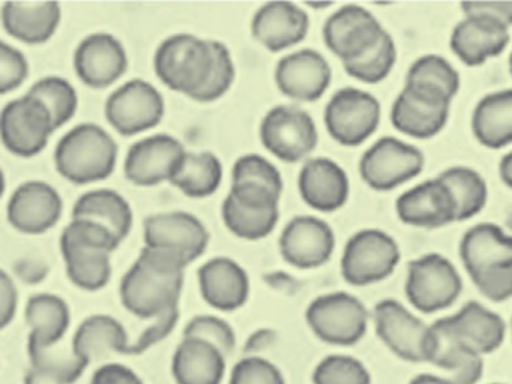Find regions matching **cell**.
Masks as SVG:
<instances>
[{
  "mask_svg": "<svg viewBox=\"0 0 512 384\" xmlns=\"http://www.w3.org/2000/svg\"><path fill=\"white\" fill-rule=\"evenodd\" d=\"M166 102L160 90L142 78L127 81L107 98V122L124 137L151 131L160 125Z\"/></svg>",
  "mask_w": 512,
  "mask_h": 384,
  "instance_id": "12",
  "label": "cell"
},
{
  "mask_svg": "<svg viewBox=\"0 0 512 384\" xmlns=\"http://www.w3.org/2000/svg\"><path fill=\"white\" fill-rule=\"evenodd\" d=\"M308 6H310V8H329V6H332V3H323V5H316V3H308Z\"/></svg>",
  "mask_w": 512,
  "mask_h": 384,
  "instance_id": "56",
  "label": "cell"
},
{
  "mask_svg": "<svg viewBox=\"0 0 512 384\" xmlns=\"http://www.w3.org/2000/svg\"><path fill=\"white\" fill-rule=\"evenodd\" d=\"M118 144L97 123H80L59 140L55 149L58 173L76 185H89L112 176Z\"/></svg>",
  "mask_w": 512,
  "mask_h": 384,
  "instance_id": "2",
  "label": "cell"
},
{
  "mask_svg": "<svg viewBox=\"0 0 512 384\" xmlns=\"http://www.w3.org/2000/svg\"><path fill=\"white\" fill-rule=\"evenodd\" d=\"M17 306H19V293L13 278L5 270L0 272V327L10 326L11 321L16 317Z\"/></svg>",
  "mask_w": 512,
  "mask_h": 384,
  "instance_id": "51",
  "label": "cell"
},
{
  "mask_svg": "<svg viewBox=\"0 0 512 384\" xmlns=\"http://www.w3.org/2000/svg\"><path fill=\"white\" fill-rule=\"evenodd\" d=\"M493 384H499V383H493Z\"/></svg>",
  "mask_w": 512,
  "mask_h": 384,
  "instance_id": "60",
  "label": "cell"
},
{
  "mask_svg": "<svg viewBox=\"0 0 512 384\" xmlns=\"http://www.w3.org/2000/svg\"><path fill=\"white\" fill-rule=\"evenodd\" d=\"M197 275L203 299L218 311H236L250 297L248 273L232 258H212L200 266Z\"/></svg>",
  "mask_w": 512,
  "mask_h": 384,
  "instance_id": "26",
  "label": "cell"
},
{
  "mask_svg": "<svg viewBox=\"0 0 512 384\" xmlns=\"http://www.w3.org/2000/svg\"><path fill=\"white\" fill-rule=\"evenodd\" d=\"M425 362L451 372L455 384H476L484 372L482 356L461 341L449 317L439 318L431 324Z\"/></svg>",
  "mask_w": 512,
  "mask_h": 384,
  "instance_id": "23",
  "label": "cell"
},
{
  "mask_svg": "<svg viewBox=\"0 0 512 384\" xmlns=\"http://www.w3.org/2000/svg\"><path fill=\"white\" fill-rule=\"evenodd\" d=\"M397 63V45L391 33L386 32L383 38L371 48L370 51L353 60L344 63L347 75L362 81V83L376 84L386 80Z\"/></svg>",
  "mask_w": 512,
  "mask_h": 384,
  "instance_id": "42",
  "label": "cell"
},
{
  "mask_svg": "<svg viewBox=\"0 0 512 384\" xmlns=\"http://www.w3.org/2000/svg\"><path fill=\"white\" fill-rule=\"evenodd\" d=\"M185 155L184 144L173 135H149L128 149L124 162L125 177L137 186L170 182Z\"/></svg>",
  "mask_w": 512,
  "mask_h": 384,
  "instance_id": "16",
  "label": "cell"
},
{
  "mask_svg": "<svg viewBox=\"0 0 512 384\" xmlns=\"http://www.w3.org/2000/svg\"><path fill=\"white\" fill-rule=\"evenodd\" d=\"M298 188L302 200L323 213L335 212L349 200V176L329 158L308 159L299 173Z\"/></svg>",
  "mask_w": 512,
  "mask_h": 384,
  "instance_id": "25",
  "label": "cell"
},
{
  "mask_svg": "<svg viewBox=\"0 0 512 384\" xmlns=\"http://www.w3.org/2000/svg\"><path fill=\"white\" fill-rule=\"evenodd\" d=\"M215 66V39L176 33L158 45L154 69L161 83L193 99L211 78Z\"/></svg>",
  "mask_w": 512,
  "mask_h": 384,
  "instance_id": "3",
  "label": "cell"
},
{
  "mask_svg": "<svg viewBox=\"0 0 512 384\" xmlns=\"http://www.w3.org/2000/svg\"><path fill=\"white\" fill-rule=\"evenodd\" d=\"M511 333H512V318H511Z\"/></svg>",
  "mask_w": 512,
  "mask_h": 384,
  "instance_id": "59",
  "label": "cell"
},
{
  "mask_svg": "<svg viewBox=\"0 0 512 384\" xmlns=\"http://www.w3.org/2000/svg\"><path fill=\"white\" fill-rule=\"evenodd\" d=\"M472 132L488 149L512 144V89L488 93L479 99L472 113Z\"/></svg>",
  "mask_w": 512,
  "mask_h": 384,
  "instance_id": "34",
  "label": "cell"
},
{
  "mask_svg": "<svg viewBox=\"0 0 512 384\" xmlns=\"http://www.w3.org/2000/svg\"><path fill=\"white\" fill-rule=\"evenodd\" d=\"M221 216L230 233L245 240H259L275 230L280 221V209H248L226 197L221 206Z\"/></svg>",
  "mask_w": 512,
  "mask_h": 384,
  "instance_id": "39",
  "label": "cell"
},
{
  "mask_svg": "<svg viewBox=\"0 0 512 384\" xmlns=\"http://www.w3.org/2000/svg\"><path fill=\"white\" fill-rule=\"evenodd\" d=\"M376 333L386 347L407 362L427 360L430 326L395 299H383L374 306Z\"/></svg>",
  "mask_w": 512,
  "mask_h": 384,
  "instance_id": "15",
  "label": "cell"
},
{
  "mask_svg": "<svg viewBox=\"0 0 512 384\" xmlns=\"http://www.w3.org/2000/svg\"><path fill=\"white\" fill-rule=\"evenodd\" d=\"M313 384H371V374L356 357L331 354L317 363Z\"/></svg>",
  "mask_w": 512,
  "mask_h": 384,
  "instance_id": "43",
  "label": "cell"
},
{
  "mask_svg": "<svg viewBox=\"0 0 512 384\" xmlns=\"http://www.w3.org/2000/svg\"><path fill=\"white\" fill-rule=\"evenodd\" d=\"M121 240L103 225L88 219H71L61 236L67 275L77 287L97 291L112 278V254Z\"/></svg>",
  "mask_w": 512,
  "mask_h": 384,
  "instance_id": "1",
  "label": "cell"
},
{
  "mask_svg": "<svg viewBox=\"0 0 512 384\" xmlns=\"http://www.w3.org/2000/svg\"><path fill=\"white\" fill-rule=\"evenodd\" d=\"M88 219L109 228L121 242L133 228L134 213L130 203L113 189H94L80 195L73 207V218Z\"/></svg>",
  "mask_w": 512,
  "mask_h": 384,
  "instance_id": "35",
  "label": "cell"
},
{
  "mask_svg": "<svg viewBox=\"0 0 512 384\" xmlns=\"http://www.w3.org/2000/svg\"><path fill=\"white\" fill-rule=\"evenodd\" d=\"M259 135L269 153L289 164L308 158L319 143L313 117L293 105L272 107L260 122Z\"/></svg>",
  "mask_w": 512,
  "mask_h": 384,
  "instance_id": "8",
  "label": "cell"
},
{
  "mask_svg": "<svg viewBox=\"0 0 512 384\" xmlns=\"http://www.w3.org/2000/svg\"><path fill=\"white\" fill-rule=\"evenodd\" d=\"M379 99L356 87H343L326 104L325 125L328 134L341 146H361L380 125Z\"/></svg>",
  "mask_w": 512,
  "mask_h": 384,
  "instance_id": "10",
  "label": "cell"
},
{
  "mask_svg": "<svg viewBox=\"0 0 512 384\" xmlns=\"http://www.w3.org/2000/svg\"><path fill=\"white\" fill-rule=\"evenodd\" d=\"M127 68V51L122 42L110 33L86 36L74 53V69L80 80L92 89L112 86Z\"/></svg>",
  "mask_w": 512,
  "mask_h": 384,
  "instance_id": "21",
  "label": "cell"
},
{
  "mask_svg": "<svg viewBox=\"0 0 512 384\" xmlns=\"http://www.w3.org/2000/svg\"><path fill=\"white\" fill-rule=\"evenodd\" d=\"M455 56L467 66H481L499 56L509 44V29L479 15H464L449 39Z\"/></svg>",
  "mask_w": 512,
  "mask_h": 384,
  "instance_id": "24",
  "label": "cell"
},
{
  "mask_svg": "<svg viewBox=\"0 0 512 384\" xmlns=\"http://www.w3.org/2000/svg\"><path fill=\"white\" fill-rule=\"evenodd\" d=\"M386 32L373 12L361 5H346L329 15L323 41L344 65L364 56Z\"/></svg>",
  "mask_w": 512,
  "mask_h": 384,
  "instance_id": "13",
  "label": "cell"
},
{
  "mask_svg": "<svg viewBox=\"0 0 512 384\" xmlns=\"http://www.w3.org/2000/svg\"><path fill=\"white\" fill-rule=\"evenodd\" d=\"M463 291V279L457 267L431 252L410 261L407 267L406 296L412 306L425 314L449 308Z\"/></svg>",
  "mask_w": 512,
  "mask_h": 384,
  "instance_id": "7",
  "label": "cell"
},
{
  "mask_svg": "<svg viewBox=\"0 0 512 384\" xmlns=\"http://www.w3.org/2000/svg\"><path fill=\"white\" fill-rule=\"evenodd\" d=\"M508 225H509V227L512 228V213H511V215H509Z\"/></svg>",
  "mask_w": 512,
  "mask_h": 384,
  "instance_id": "58",
  "label": "cell"
},
{
  "mask_svg": "<svg viewBox=\"0 0 512 384\" xmlns=\"http://www.w3.org/2000/svg\"><path fill=\"white\" fill-rule=\"evenodd\" d=\"M29 77V62L19 48L0 44V92L2 95L19 89Z\"/></svg>",
  "mask_w": 512,
  "mask_h": 384,
  "instance_id": "48",
  "label": "cell"
},
{
  "mask_svg": "<svg viewBox=\"0 0 512 384\" xmlns=\"http://www.w3.org/2000/svg\"><path fill=\"white\" fill-rule=\"evenodd\" d=\"M31 95L44 102L50 113L56 129L67 125L77 113L79 107V95L76 87L67 78L58 75H49L41 78L29 89Z\"/></svg>",
  "mask_w": 512,
  "mask_h": 384,
  "instance_id": "40",
  "label": "cell"
},
{
  "mask_svg": "<svg viewBox=\"0 0 512 384\" xmlns=\"http://www.w3.org/2000/svg\"><path fill=\"white\" fill-rule=\"evenodd\" d=\"M64 212L59 192L43 180L22 183L7 204L8 222L20 233L43 234L52 230Z\"/></svg>",
  "mask_w": 512,
  "mask_h": 384,
  "instance_id": "20",
  "label": "cell"
},
{
  "mask_svg": "<svg viewBox=\"0 0 512 384\" xmlns=\"http://www.w3.org/2000/svg\"><path fill=\"white\" fill-rule=\"evenodd\" d=\"M368 317L364 303L346 291L316 297L305 312L308 326L320 341L343 347L364 338Z\"/></svg>",
  "mask_w": 512,
  "mask_h": 384,
  "instance_id": "6",
  "label": "cell"
},
{
  "mask_svg": "<svg viewBox=\"0 0 512 384\" xmlns=\"http://www.w3.org/2000/svg\"><path fill=\"white\" fill-rule=\"evenodd\" d=\"M232 183H256L278 195H281L284 186L280 170L265 156L257 153L236 159L232 170Z\"/></svg>",
  "mask_w": 512,
  "mask_h": 384,
  "instance_id": "44",
  "label": "cell"
},
{
  "mask_svg": "<svg viewBox=\"0 0 512 384\" xmlns=\"http://www.w3.org/2000/svg\"><path fill=\"white\" fill-rule=\"evenodd\" d=\"M509 72H511L512 75V53L511 56H509Z\"/></svg>",
  "mask_w": 512,
  "mask_h": 384,
  "instance_id": "57",
  "label": "cell"
},
{
  "mask_svg": "<svg viewBox=\"0 0 512 384\" xmlns=\"http://www.w3.org/2000/svg\"><path fill=\"white\" fill-rule=\"evenodd\" d=\"M460 258L470 278L488 270L512 267V236L491 222L476 224L461 239Z\"/></svg>",
  "mask_w": 512,
  "mask_h": 384,
  "instance_id": "28",
  "label": "cell"
},
{
  "mask_svg": "<svg viewBox=\"0 0 512 384\" xmlns=\"http://www.w3.org/2000/svg\"><path fill=\"white\" fill-rule=\"evenodd\" d=\"M184 279V275H166L136 260L119 287L122 305L136 317L158 320L179 309Z\"/></svg>",
  "mask_w": 512,
  "mask_h": 384,
  "instance_id": "5",
  "label": "cell"
},
{
  "mask_svg": "<svg viewBox=\"0 0 512 384\" xmlns=\"http://www.w3.org/2000/svg\"><path fill=\"white\" fill-rule=\"evenodd\" d=\"M460 86V74L445 57L425 54L410 65L404 90L434 107L451 108Z\"/></svg>",
  "mask_w": 512,
  "mask_h": 384,
  "instance_id": "27",
  "label": "cell"
},
{
  "mask_svg": "<svg viewBox=\"0 0 512 384\" xmlns=\"http://www.w3.org/2000/svg\"><path fill=\"white\" fill-rule=\"evenodd\" d=\"M184 338H199L215 345L224 356H230L236 347V335L233 327L223 318L215 315H196L188 321L184 329Z\"/></svg>",
  "mask_w": 512,
  "mask_h": 384,
  "instance_id": "45",
  "label": "cell"
},
{
  "mask_svg": "<svg viewBox=\"0 0 512 384\" xmlns=\"http://www.w3.org/2000/svg\"><path fill=\"white\" fill-rule=\"evenodd\" d=\"M62 20L56 2H5L2 26L8 35L25 44H44L52 39Z\"/></svg>",
  "mask_w": 512,
  "mask_h": 384,
  "instance_id": "29",
  "label": "cell"
},
{
  "mask_svg": "<svg viewBox=\"0 0 512 384\" xmlns=\"http://www.w3.org/2000/svg\"><path fill=\"white\" fill-rule=\"evenodd\" d=\"M332 68L326 57L313 48H302L284 56L275 68V84L287 98L314 102L331 86Z\"/></svg>",
  "mask_w": 512,
  "mask_h": 384,
  "instance_id": "18",
  "label": "cell"
},
{
  "mask_svg": "<svg viewBox=\"0 0 512 384\" xmlns=\"http://www.w3.org/2000/svg\"><path fill=\"white\" fill-rule=\"evenodd\" d=\"M400 258V246L391 234L365 228L347 240L341 257V275L355 287L376 284L395 272Z\"/></svg>",
  "mask_w": 512,
  "mask_h": 384,
  "instance_id": "4",
  "label": "cell"
},
{
  "mask_svg": "<svg viewBox=\"0 0 512 384\" xmlns=\"http://www.w3.org/2000/svg\"><path fill=\"white\" fill-rule=\"evenodd\" d=\"M448 107H434L401 90L391 108V122L397 131L416 140L436 137L445 129L449 119Z\"/></svg>",
  "mask_w": 512,
  "mask_h": 384,
  "instance_id": "36",
  "label": "cell"
},
{
  "mask_svg": "<svg viewBox=\"0 0 512 384\" xmlns=\"http://www.w3.org/2000/svg\"><path fill=\"white\" fill-rule=\"evenodd\" d=\"M424 165L425 156L418 147L400 138L382 137L365 150L359 173L371 189L386 192L418 177Z\"/></svg>",
  "mask_w": 512,
  "mask_h": 384,
  "instance_id": "11",
  "label": "cell"
},
{
  "mask_svg": "<svg viewBox=\"0 0 512 384\" xmlns=\"http://www.w3.org/2000/svg\"><path fill=\"white\" fill-rule=\"evenodd\" d=\"M229 384H286V380L277 365L251 356L233 366Z\"/></svg>",
  "mask_w": 512,
  "mask_h": 384,
  "instance_id": "47",
  "label": "cell"
},
{
  "mask_svg": "<svg viewBox=\"0 0 512 384\" xmlns=\"http://www.w3.org/2000/svg\"><path fill=\"white\" fill-rule=\"evenodd\" d=\"M227 357L215 345L184 338L173 354L172 371L178 384H221Z\"/></svg>",
  "mask_w": 512,
  "mask_h": 384,
  "instance_id": "30",
  "label": "cell"
},
{
  "mask_svg": "<svg viewBox=\"0 0 512 384\" xmlns=\"http://www.w3.org/2000/svg\"><path fill=\"white\" fill-rule=\"evenodd\" d=\"M278 246L286 263L298 269H316L331 260L335 233L317 216H295L284 227Z\"/></svg>",
  "mask_w": 512,
  "mask_h": 384,
  "instance_id": "17",
  "label": "cell"
},
{
  "mask_svg": "<svg viewBox=\"0 0 512 384\" xmlns=\"http://www.w3.org/2000/svg\"><path fill=\"white\" fill-rule=\"evenodd\" d=\"M395 212L401 222L413 227L440 228L458 222L454 195L440 176L403 192L395 201Z\"/></svg>",
  "mask_w": 512,
  "mask_h": 384,
  "instance_id": "19",
  "label": "cell"
},
{
  "mask_svg": "<svg viewBox=\"0 0 512 384\" xmlns=\"http://www.w3.org/2000/svg\"><path fill=\"white\" fill-rule=\"evenodd\" d=\"M499 174L502 182L512 189V150L500 159Z\"/></svg>",
  "mask_w": 512,
  "mask_h": 384,
  "instance_id": "54",
  "label": "cell"
},
{
  "mask_svg": "<svg viewBox=\"0 0 512 384\" xmlns=\"http://www.w3.org/2000/svg\"><path fill=\"white\" fill-rule=\"evenodd\" d=\"M131 347L125 327L106 314L91 315L83 320L71 341L74 354L88 365L110 354H131Z\"/></svg>",
  "mask_w": 512,
  "mask_h": 384,
  "instance_id": "31",
  "label": "cell"
},
{
  "mask_svg": "<svg viewBox=\"0 0 512 384\" xmlns=\"http://www.w3.org/2000/svg\"><path fill=\"white\" fill-rule=\"evenodd\" d=\"M178 311L179 309H175V311L169 312V314L164 315V317L158 318L157 323L149 327V329L140 336L137 344L131 347V354L142 353L146 348L151 347L152 344L160 341L164 336L169 335L173 327L176 326V321H178Z\"/></svg>",
  "mask_w": 512,
  "mask_h": 384,
  "instance_id": "53",
  "label": "cell"
},
{
  "mask_svg": "<svg viewBox=\"0 0 512 384\" xmlns=\"http://www.w3.org/2000/svg\"><path fill=\"white\" fill-rule=\"evenodd\" d=\"M143 239L145 246L173 252L191 264L205 254L211 236L193 213L167 212L146 218Z\"/></svg>",
  "mask_w": 512,
  "mask_h": 384,
  "instance_id": "14",
  "label": "cell"
},
{
  "mask_svg": "<svg viewBox=\"0 0 512 384\" xmlns=\"http://www.w3.org/2000/svg\"><path fill=\"white\" fill-rule=\"evenodd\" d=\"M223 174V164L214 153L187 152L170 183L187 197L206 198L220 189Z\"/></svg>",
  "mask_w": 512,
  "mask_h": 384,
  "instance_id": "37",
  "label": "cell"
},
{
  "mask_svg": "<svg viewBox=\"0 0 512 384\" xmlns=\"http://www.w3.org/2000/svg\"><path fill=\"white\" fill-rule=\"evenodd\" d=\"M308 30L310 17L301 6L292 2L265 3L251 20V35L271 53L301 44Z\"/></svg>",
  "mask_w": 512,
  "mask_h": 384,
  "instance_id": "22",
  "label": "cell"
},
{
  "mask_svg": "<svg viewBox=\"0 0 512 384\" xmlns=\"http://www.w3.org/2000/svg\"><path fill=\"white\" fill-rule=\"evenodd\" d=\"M464 15H479L491 18L511 29L512 2H466L461 3Z\"/></svg>",
  "mask_w": 512,
  "mask_h": 384,
  "instance_id": "50",
  "label": "cell"
},
{
  "mask_svg": "<svg viewBox=\"0 0 512 384\" xmlns=\"http://www.w3.org/2000/svg\"><path fill=\"white\" fill-rule=\"evenodd\" d=\"M236 77L235 62L229 47L223 42L215 41V66L206 86L194 96L193 101L214 102L223 98Z\"/></svg>",
  "mask_w": 512,
  "mask_h": 384,
  "instance_id": "46",
  "label": "cell"
},
{
  "mask_svg": "<svg viewBox=\"0 0 512 384\" xmlns=\"http://www.w3.org/2000/svg\"><path fill=\"white\" fill-rule=\"evenodd\" d=\"M470 279L479 293L493 302H505L512 297V267L488 270Z\"/></svg>",
  "mask_w": 512,
  "mask_h": 384,
  "instance_id": "49",
  "label": "cell"
},
{
  "mask_svg": "<svg viewBox=\"0 0 512 384\" xmlns=\"http://www.w3.org/2000/svg\"><path fill=\"white\" fill-rule=\"evenodd\" d=\"M91 384H145V381L128 366L121 363H107L97 369Z\"/></svg>",
  "mask_w": 512,
  "mask_h": 384,
  "instance_id": "52",
  "label": "cell"
},
{
  "mask_svg": "<svg viewBox=\"0 0 512 384\" xmlns=\"http://www.w3.org/2000/svg\"><path fill=\"white\" fill-rule=\"evenodd\" d=\"M73 350V348H71ZM34 374L44 381L55 384H74L82 377L88 363L71 351L70 354H58L56 347H28Z\"/></svg>",
  "mask_w": 512,
  "mask_h": 384,
  "instance_id": "41",
  "label": "cell"
},
{
  "mask_svg": "<svg viewBox=\"0 0 512 384\" xmlns=\"http://www.w3.org/2000/svg\"><path fill=\"white\" fill-rule=\"evenodd\" d=\"M28 347H56L70 329V306L56 294L40 293L28 300L25 312Z\"/></svg>",
  "mask_w": 512,
  "mask_h": 384,
  "instance_id": "33",
  "label": "cell"
},
{
  "mask_svg": "<svg viewBox=\"0 0 512 384\" xmlns=\"http://www.w3.org/2000/svg\"><path fill=\"white\" fill-rule=\"evenodd\" d=\"M454 195L458 222L472 219L482 212L488 200V186L484 177L470 167L446 168L440 173Z\"/></svg>",
  "mask_w": 512,
  "mask_h": 384,
  "instance_id": "38",
  "label": "cell"
},
{
  "mask_svg": "<svg viewBox=\"0 0 512 384\" xmlns=\"http://www.w3.org/2000/svg\"><path fill=\"white\" fill-rule=\"evenodd\" d=\"M449 321L461 341L479 356L499 350L505 341V321L481 303L467 302L460 311L449 315Z\"/></svg>",
  "mask_w": 512,
  "mask_h": 384,
  "instance_id": "32",
  "label": "cell"
},
{
  "mask_svg": "<svg viewBox=\"0 0 512 384\" xmlns=\"http://www.w3.org/2000/svg\"><path fill=\"white\" fill-rule=\"evenodd\" d=\"M409 384H455L452 378L437 377L433 374H421L412 378Z\"/></svg>",
  "mask_w": 512,
  "mask_h": 384,
  "instance_id": "55",
  "label": "cell"
},
{
  "mask_svg": "<svg viewBox=\"0 0 512 384\" xmlns=\"http://www.w3.org/2000/svg\"><path fill=\"white\" fill-rule=\"evenodd\" d=\"M55 131L49 108L31 93L8 102L0 114L2 143L22 158L43 152Z\"/></svg>",
  "mask_w": 512,
  "mask_h": 384,
  "instance_id": "9",
  "label": "cell"
}]
</instances>
